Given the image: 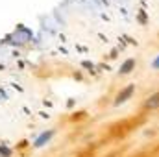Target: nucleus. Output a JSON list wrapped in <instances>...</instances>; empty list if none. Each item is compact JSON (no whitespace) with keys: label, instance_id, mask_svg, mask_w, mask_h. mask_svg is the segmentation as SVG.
I'll return each instance as SVG.
<instances>
[{"label":"nucleus","instance_id":"1","mask_svg":"<svg viewBox=\"0 0 159 157\" xmlns=\"http://www.w3.org/2000/svg\"><path fill=\"white\" fill-rule=\"evenodd\" d=\"M133 91H135V85H128L126 89H122L119 94H117V98H115V105H120V104H124L126 100H129L131 94H133Z\"/></svg>","mask_w":159,"mask_h":157},{"label":"nucleus","instance_id":"2","mask_svg":"<svg viewBox=\"0 0 159 157\" xmlns=\"http://www.w3.org/2000/svg\"><path fill=\"white\" fill-rule=\"evenodd\" d=\"M144 107H146V109H157L159 107V91L157 92H154V94H150V96L146 98Z\"/></svg>","mask_w":159,"mask_h":157},{"label":"nucleus","instance_id":"3","mask_svg":"<svg viewBox=\"0 0 159 157\" xmlns=\"http://www.w3.org/2000/svg\"><path fill=\"white\" fill-rule=\"evenodd\" d=\"M135 69V59H126L120 67V74H129Z\"/></svg>","mask_w":159,"mask_h":157},{"label":"nucleus","instance_id":"4","mask_svg":"<svg viewBox=\"0 0 159 157\" xmlns=\"http://www.w3.org/2000/svg\"><path fill=\"white\" fill-rule=\"evenodd\" d=\"M50 137H52V131H50V133H44V135H43V137H41L39 141H37V146H41V144H43V142H44V141H48V139H50Z\"/></svg>","mask_w":159,"mask_h":157},{"label":"nucleus","instance_id":"5","mask_svg":"<svg viewBox=\"0 0 159 157\" xmlns=\"http://www.w3.org/2000/svg\"><path fill=\"white\" fill-rule=\"evenodd\" d=\"M152 67H154L156 70H157V69H159V57H157V59H156V61H154V63H152Z\"/></svg>","mask_w":159,"mask_h":157}]
</instances>
